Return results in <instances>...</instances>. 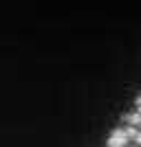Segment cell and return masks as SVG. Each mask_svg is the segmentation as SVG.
I'll list each match as a JSON object with an SVG mask.
<instances>
[{"instance_id": "1", "label": "cell", "mask_w": 141, "mask_h": 147, "mask_svg": "<svg viewBox=\"0 0 141 147\" xmlns=\"http://www.w3.org/2000/svg\"><path fill=\"white\" fill-rule=\"evenodd\" d=\"M126 143H128V134H126V129H115L110 134V138H108V147H126Z\"/></svg>"}, {"instance_id": "2", "label": "cell", "mask_w": 141, "mask_h": 147, "mask_svg": "<svg viewBox=\"0 0 141 147\" xmlns=\"http://www.w3.org/2000/svg\"><path fill=\"white\" fill-rule=\"evenodd\" d=\"M128 123H130V125H137V123H141V114H139V112L130 114V117H128Z\"/></svg>"}, {"instance_id": "3", "label": "cell", "mask_w": 141, "mask_h": 147, "mask_svg": "<svg viewBox=\"0 0 141 147\" xmlns=\"http://www.w3.org/2000/svg\"><path fill=\"white\" fill-rule=\"evenodd\" d=\"M135 141H137V143H139V145H141V132H137V136H135Z\"/></svg>"}, {"instance_id": "4", "label": "cell", "mask_w": 141, "mask_h": 147, "mask_svg": "<svg viewBox=\"0 0 141 147\" xmlns=\"http://www.w3.org/2000/svg\"><path fill=\"white\" fill-rule=\"evenodd\" d=\"M137 103H139V105H141V97H139V99H137Z\"/></svg>"}]
</instances>
